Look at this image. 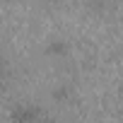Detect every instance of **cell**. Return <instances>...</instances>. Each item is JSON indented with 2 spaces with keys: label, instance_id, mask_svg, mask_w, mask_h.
Here are the masks:
<instances>
[{
  "label": "cell",
  "instance_id": "6da1fadb",
  "mask_svg": "<svg viewBox=\"0 0 123 123\" xmlns=\"http://www.w3.org/2000/svg\"><path fill=\"white\" fill-rule=\"evenodd\" d=\"M39 116H41V109L34 106V104H17L10 111V121L12 123H34Z\"/></svg>",
  "mask_w": 123,
  "mask_h": 123
},
{
  "label": "cell",
  "instance_id": "7a4b0ae2",
  "mask_svg": "<svg viewBox=\"0 0 123 123\" xmlns=\"http://www.w3.org/2000/svg\"><path fill=\"white\" fill-rule=\"evenodd\" d=\"M46 51H48L51 55H65V53H68V43L60 41V39H55V41H51V43L46 46Z\"/></svg>",
  "mask_w": 123,
  "mask_h": 123
},
{
  "label": "cell",
  "instance_id": "3957f363",
  "mask_svg": "<svg viewBox=\"0 0 123 123\" xmlns=\"http://www.w3.org/2000/svg\"><path fill=\"white\" fill-rule=\"evenodd\" d=\"M53 94H55V99H60V101H63V99H68V97H70V87H58Z\"/></svg>",
  "mask_w": 123,
  "mask_h": 123
},
{
  "label": "cell",
  "instance_id": "277c9868",
  "mask_svg": "<svg viewBox=\"0 0 123 123\" xmlns=\"http://www.w3.org/2000/svg\"><path fill=\"white\" fill-rule=\"evenodd\" d=\"M43 123H58V121H53V118H46V121H43Z\"/></svg>",
  "mask_w": 123,
  "mask_h": 123
}]
</instances>
